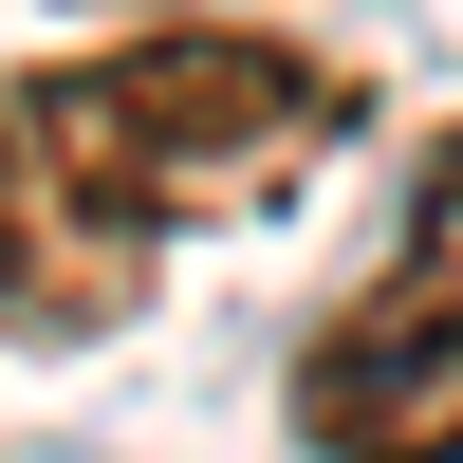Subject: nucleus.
I'll return each instance as SVG.
<instances>
[{"instance_id":"f03ea898","label":"nucleus","mask_w":463,"mask_h":463,"mask_svg":"<svg viewBox=\"0 0 463 463\" xmlns=\"http://www.w3.org/2000/svg\"><path fill=\"white\" fill-rule=\"evenodd\" d=\"M297 445L316 463H463V130H427L408 222L297 353Z\"/></svg>"},{"instance_id":"f257e3e1","label":"nucleus","mask_w":463,"mask_h":463,"mask_svg":"<svg viewBox=\"0 0 463 463\" xmlns=\"http://www.w3.org/2000/svg\"><path fill=\"white\" fill-rule=\"evenodd\" d=\"M353 130V74L241 19H130L111 56L0 74V334L74 353L148 297L185 222L297 204Z\"/></svg>"},{"instance_id":"7ed1b4c3","label":"nucleus","mask_w":463,"mask_h":463,"mask_svg":"<svg viewBox=\"0 0 463 463\" xmlns=\"http://www.w3.org/2000/svg\"><path fill=\"white\" fill-rule=\"evenodd\" d=\"M111 19H185V0H111Z\"/></svg>"}]
</instances>
